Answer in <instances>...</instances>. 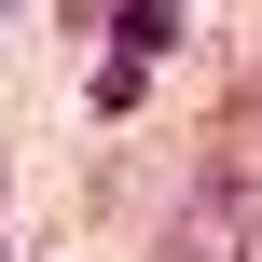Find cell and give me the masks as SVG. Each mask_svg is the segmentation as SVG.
<instances>
[{"label":"cell","mask_w":262,"mask_h":262,"mask_svg":"<svg viewBox=\"0 0 262 262\" xmlns=\"http://www.w3.org/2000/svg\"><path fill=\"white\" fill-rule=\"evenodd\" d=\"M166 262H262V166L249 152H207L166 207Z\"/></svg>","instance_id":"6da1fadb"},{"label":"cell","mask_w":262,"mask_h":262,"mask_svg":"<svg viewBox=\"0 0 262 262\" xmlns=\"http://www.w3.org/2000/svg\"><path fill=\"white\" fill-rule=\"evenodd\" d=\"M111 41H124V69H152V55L180 41V14H166V0H111Z\"/></svg>","instance_id":"7a4b0ae2"},{"label":"cell","mask_w":262,"mask_h":262,"mask_svg":"<svg viewBox=\"0 0 262 262\" xmlns=\"http://www.w3.org/2000/svg\"><path fill=\"white\" fill-rule=\"evenodd\" d=\"M221 152H249V166H262V55L235 69V97H221Z\"/></svg>","instance_id":"3957f363"},{"label":"cell","mask_w":262,"mask_h":262,"mask_svg":"<svg viewBox=\"0 0 262 262\" xmlns=\"http://www.w3.org/2000/svg\"><path fill=\"white\" fill-rule=\"evenodd\" d=\"M55 14H69V28H97V14H111V0H55Z\"/></svg>","instance_id":"277c9868"}]
</instances>
